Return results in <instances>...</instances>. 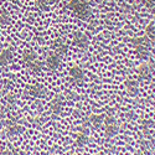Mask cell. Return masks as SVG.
I'll return each mask as SVG.
<instances>
[{"instance_id":"9","label":"cell","mask_w":155,"mask_h":155,"mask_svg":"<svg viewBox=\"0 0 155 155\" xmlns=\"http://www.w3.org/2000/svg\"><path fill=\"white\" fill-rule=\"evenodd\" d=\"M106 132H107V135H109V137H113L115 133L118 132L117 123H115L112 118H108L106 120Z\"/></svg>"},{"instance_id":"1","label":"cell","mask_w":155,"mask_h":155,"mask_svg":"<svg viewBox=\"0 0 155 155\" xmlns=\"http://www.w3.org/2000/svg\"><path fill=\"white\" fill-rule=\"evenodd\" d=\"M68 8L74 12L76 16L82 20H87L92 14L91 6L87 0H68Z\"/></svg>"},{"instance_id":"7","label":"cell","mask_w":155,"mask_h":155,"mask_svg":"<svg viewBox=\"0 0 155 155\" xmlns=\"http://www.w3.org/2000/svg\"><path fill=\"white\" fill-rule=\"evenodd\" d=\"M37 58H38L37 54L35 52V51H32V50H25L22 52V61H24V63L26 64V66H29L30 63L35 62Z\"/></svg>"},{"instance_id":"4","label":"cell","mask_w":155,"mask_h":155,"mask_svg":"<svg viewBox=\"0 0 155 155\" xmlns=\"http://www.w3.org/2000/svg\"><path fill=\"white\" fill-rule=\"evenodd\" d=\"M60 64H61V56L57 55V54H52V55H50L46 60V67L48 70H57L60 67Z\"/></svg>"},{"instance_id":"16","label":"cell","mask_w":155,"mask_h":155,"mask_svg":"<svg viewBox=\"0 0 155 155\" xmlns=\"http://www.w3.org/2000/svg\"><path fill=\"white\" fill-rule=\"evenodd\" d=\"M50 6V0H36V8L40 10H47Z\"/></svg>"},{"instance_id":"8","label":"cell","mask_w":155,"mask_h":155,"mask_svg":"<svg viewBox=\"0 0 155 155\" xmlns=\"http://www.w3.org/2000/svg\"><path fill=\"white\" fill-rule=\"evenodd\" d=\"M12 61V52L10 50H3L0 52V67H5Z\"/></svg>"},{"instance_id":"6","label":"cell","mask_w":155,"mask_h":155,"mask_svg":"<svg viewBox=\"0 0 155 155\" xmlns=\"http://www.w3.org/2000/svg\"><path fill=\"white\" fill-rule=\"evenodd\" d=\"M70 76L74 83H81L84 80V73L80 67H73L70 71Z\"/></svg>"},{"instance_id":"14","label":"cell","mask_w":155,"mask_h":155,"mask_svg":"<svg viewBox=\"0 0 155 155\" xmlns=\"http://www.w3.org/2000/svg\"><path fill=\"white\" fill-rule=\"evenodd\" d=\"M0 24H2V25L10 24V14L6 10H3L2 12H0Z\"/></svg>"},{"instance_id":"5","label":"cell","mask_w":155,"mask_h":155,"mask_svg":"<svg viewBox=\"0 0 155 155\" xmlns=\"http://www.w3.org/2000/svg\"><path fill=\"white\" fill-rule=\"evenodd\" d=\"M29 94L34 98H44L46 96V89L41 84H32L29 88Z\"/></svg>"},{"instance_id":"10","label":"cell","mask_w":155,"mask_h":155,"mask_svg":"<svg viewBox=\"0 0 155 155\" xmlns=\"http://www.w3.org/2000/svg\"><path fill=\"white\" fill-rule=\"evenodd\" d=\"M63 106V101L61 97H56L55 99H52L50 102V109L52 113H60Z\"/></svg>"},{"instance_id":"3","label":"cell","mask_w":155,"mask_h":155,"mask_svg":"<svg viewBox=\"0 0 155 155\" xmlns=\"http://www.w3.org/2000/svg\"><path fill=\"white\" fill-rule=\"evenodd\" d=\"M73 44L77 46V47H80V48H87L88 45H89V37L83 34V32H80V31H77L73 34Z\"/></svg>"},{"instance_id":"18","label":"cell","mask_w":155,"mask_h":155,"mask_svg":"<svg viewBox=\"0 0 155 155\" xmlns=\"http://www.w3.org/2000/svg\"><path fill=\"white\" fill-rule=\"evenodd\" d=\"M88 137H87V134L86 133H83V134H81L80 137H78V139H77V143H78L80 145H83V144H86L87 143V139Z\"/></svg>"},{"instance_id":"2","label":"cell","mask_w":155,"mask_h":155,"mask_svg":"<svg viewBox=\"0 0 155 155\" xmlns=\"http://www.w3.org/2000/svg\"><path fill=\"white\" fill-rule=\"evenodd\" d=\"M4 130L8 135L12 137V135H16L21 132V125L19 124V122L15 118H8L4 120Z\"/></svg>"},{"instance_id":"11","label":"cell","mask_w":155,"mask_h":155,"mask_svg":"<svg viewBox=\"0 0 155 155\" xmlns=\"http://www.w3.org/2000/svg\"><path fill=\"white\" fill-rule=\"evenodd\" d=\"M67 50H68V46H67V44L66 42H63V41H57L56 44H55V54H57V55H60V56H62V55H64L67 52Z\"/></svg>"},{"instance_id":"17","label":"cell","mask_w":155,"mask_h":155,"mask_svg":"<svg viewBox=\"0 0 155 155\" xmlns=\"http://www.w3.org/2000/svg\"><path fill=\"white\" fill-rule=\"evenodd\" d=\"M102 122H103V117H102V115H92V117H91V123H92L94 127L101 125Z\"/></svg>"},{"instance_id":"15","label":"cell","mask_w":155,"mask_h":155,"mask_svg":"<svg viewBox=\"0 0 155 155\" xmlns=\"http://www.w3.org/2000/svg\"><path fill=\"white\" fill-rule=\"evenodd\" d=\"M125 86H127V88H128V92H129V93H132V94H135V93H137V89H138L137 82H134V81H128V82L125 83Z\"/></svg>"},{"instance_id":"12","label":"cell","mask_w":155,"mask_h":155,"mask_svg":"<svg viewBox=\"0 0 155 155\" xmlns=\"http://www.w3.org/2000/svg\"><path fill=\"white\" fill-rule=\"evenodd\" d=\"M32 72H35V73H38V72H40L41 70H42V67H44V63L40 61V60H36L35 62H32V63H30L29 64V66H28Z\"/></svg>"},{"instance_id":"13","label":"cell","mask_w":155,"mask_h":155,"mask_svg":"<svg viewBox=\"0 0 155 155\" xmlns=\"http://www.w3.org/2000/svg\"><path fill=\"white\" fill-rule=\"evenodd\" d=\"M139 76L141 78H148L150 76V67L148 64H141L140 68H139Z\"/></svg>"}]
</instances>
